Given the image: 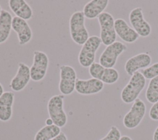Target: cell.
<instances>
[{
	"label": "cell",
	"mask_w": 158,
	"mask_h": 140,
	"mask_svg": "<svg viewBox=\"0 0 158 140\" xmlns=\"http://www.w3.org/2000/svg\"><path fill=\"white\" fill-rule=\"evenodd\" d=\"M146 86V79L139 72H135L122 89L121 92L122 101L125 104L133 102L138 98L139 95Z\"/></svg>",
	"instance_id": "obj_1"
},
{
	"label": "cell",
	"mask_w": 158,
	"mask_h": 140,
	"mask_svg": "<svg viewBox=\"0 0 158 140\" xmlns=\"http://www.w3.org/2000/svg\"><path fill=\"white\" fill-rule=\"evenodd\" d=\"M145 79L151 80L156 76H158V62L154 63L151 66H149L140 72Z\"/></svg>",
	"instance_id": "obj_23"
},
{
	"label": "cell",
	"mask_w": 158,
	"mask_h": 140,
	"mask_svg": "<svg viewBox=\"0 0 158 140\" xmlns=\"http://www.w3.org/2000/svg\"><path fill=\"white\" fill-rule=\"evenodd\" d=\"M129 21L133 30L139 36L146 38L151 34V25L144 19L141 7H136L131 10L129 14Z\"/></svg>",
	"instance_id": "obj_11"
},
{
	"label": "cell",
	"mask_w": 158,
	"mask_h": 140,
	"mask_svg": "<svg viewBox=\"0 0 158 140\" xmlns=\"http://www.w3.org/2000/svg\"><path fill=\"white\" fill-rule=\"evenodd\" d=\"M75 70L70 65H62L60 67V81L59 89L62 94L70 95L75 90L77 81Z\"/></svg>",
	"instance_id": "obj_7"
},
{
	"label": "cell",
	"mask_w": 158,
	"mask_h": 140,
	"mask_svg": "<svg viewBox=\"0 0 158 140\" xmlns=\"http://www.w3.org/2000/svg\"><path fill=\"white\" fill-rule=\"evenodd\" d=\"M120 138L121 133L120 130L117 126H112L106 136L100 140H120Z\"/></svg>",
	"instance_id": "obj_24"
},
{
	"label": "cell",
	"mask_w": 158,
	"mask_h": 140,
	"mask_svg": "<svg viewBox=\"0 0 158 140\" xmlns=\"http://www.w3.org/2000/svg\"><path fill=\"white\" fill-rule=\"evenodd\" d=\"M109 1L108 0H92L86 3L83 9V13L86 19H94L104 12Z\"/></svg>",
	"instance_id": "obj_19"
},
{
	"label": "cell",
	"mask_w": 158,
	"mask_h": 140,
	"mask_svg": "<svg viewBox=\"0 0 158 140\" xmlns=\"http://www.w3.org/2000/svg\"><path fill=\"white\" fill-rule=\"evenodd\" d=\"M104 83L94 78L88 80L77 79L75 91L80 94L91 95L101 92L104 88Z\"/></svg>",
	"instance_id": "obj_15"
},
{
	"label": "cell",
	"mask_w": 158,
	"mask_h": 140,
	"mask_svg": "<svg viewBox=\"0 0 158 140\" xmlns=\"http://www.w3.org/2000/svg\"><path fill=\"white\" fill-rule=\"evenodd\" d=\"M31 79L30 67L23 62H19L15 75L9 84L10 88L15 92L22 91Z\"/></svg>",
	"instance_id": "obj_12"
},
{
	"label": "cell",
	"mask_w": 158,
	"mask_h": 140,
	"mask_svg": "<svg viewBox=\"0 0 158 140\" xmlns=\"http://www.w3.org/2000/svg\"><path fill=\"white\" fill-rule=\"evenodd\" d=\"M146 98L153 104L158 101V76L150 80L146 91Z\"/></svg>",
	"instance_id": "obj_22"
},
{
	"label": "cell",
	"mask_w": 158,
	"mask_h": 140,
	"mask_svg": "<svg viewBox=\"0 0 158 140\" xmlns=\"http://www.w3.org/2000/svg\"><path fill=\"white\" fill-rule=\"evenodd\" d=\"M60 132V128L55 125H46L36 133L34 140H51Z\"/></svg>",
	"instance_id": "obj_21"
},
{
	"label": "cell",
	"mask_w": 158,
	"mask_h": 140,
	"mask_svg": "<svg viewBox=\"0 0 158 140\" xmlns=\"http://www.w3.org/2000/svg\"><path fill=\"white\" fill-rule=\"evenodd\" d=\"M101 43L100 37L95 35L89 37L82 45L78 54V59L81 66L85 68L89 67L94 62L96 51Z\"/></svg>",
	"instance_id": "obj_4"
},
{
	"label": "cell",
	"mask_w": 158,
	"mask_h": 140,
	"mask_svg": "<svg viewBox=\"0 0 158 140\" xmlns=\"http://www.w3.org/2000/svg\"><path fill=\"white\" fill-rule=\"evenodd\" d=\"M4 93V88H3V86L0 83V97L2 95V94Z\"/></svg>",
	"instance_id": "obj_30"
},
{
	"label": "cell",
	"mask_w": 158,
	"mask_h": 140,
	"mask_svg": "<svg viewBox=\"0 0 158 140\" xmlns=\"http://www.w3.org/2000/svg\"><path fill=\"white\" fill-rule=\"evenodd\" d=\"M146 111L145 103L139 98L136 99L132 104L130 110L125 115L123 124L127 129L136 128L143 119Z\"/></svg>",
	"instance_id": "obj_6"
},
{
	"label": "cell",
	"mask_w": 158,
	"mask_h": 140,
	"mask_svg": "<svg viewBox=\"0 0 158 140\" xmlns=\"http://www.w3.org/2000/svg\"><path fill=\"white\" fill-rule=\"evenodd\" d=\"M127 49V46L120 41H115L107 46L99 57V64L106 68H113L118 56Z\"/></svg>",
	"instance_id": "obj_8"
},
{
	"label": "cell",
	"mask_w": 158,
	"mask_h": 140,
	"mask_svg": "<svg viewBox=\"0 0 158 140\" xmlns=\"http://www.w3.org/2000/svg\"><path fill=\"white\" fill-rule=\"evenodd\" d=\"M149 116L152 120H158V101L154 103L151 107L149 112Z\"/></svg>",
	"instance_id": "obj_25"
},
{
	"label": "cell",
	"mask_w": 158,
	"mask_h": 140,
	"mask_svg": "<svg viewBox=\"0 0 158 140\" xmlns=\"http://www.w3.org/2000/svg\"><path fill=\"white\" fill-rule=\"evenodd\" d=\"M1 10H2V9H1V5H0V14H1Z\"/></svg>",
	"instance_id": "obj_31"
},
{
	"label": "cell",
	"mask_w": 158,
	"mask_h": 140,
	"mask_svg": "<svg viewBox=\"0 0 158 140\" xmlns=\"http://www.w3.org/2000/svg\"><path fill=\"white\" fill-rule=\"evenodd\" d=\"M14 96L13 92L5 91L0 97V120L1 121H8L12 118Z\"/></svg>",
	"instance_id": "obj_17"
},
{
	"label": "cell",
	"mask_w": 158,
	"mask_h": 140,
	"mask_svg": "<svg viewBox=\"0 0 158 140\" xmlns=\"http://www.w3.org/2000/svg\"><path fill=\"white\" fill-rule=\"evenodd\" d=\"M89 73L93 78L108 84L116 83L119 78V73L116 69L104 67L98 62H94L89 67Z\"/></svg>",
	"instance_id": "obj_10"
},
{
	"label": "cell",
	"mask_w": 158,
	"mask_h": 140,
	"mask_svg": "<svg viewBox=\"0 0 158 140\" xmlns=\"http://www.w3.org/2000/svg\"><path fill=\"white\" fill-rule=\"evenodd\" d=\"M153 140H158V126L156 128L154 132Z\"/></svg>",
	"instance_id": "obj_27"
},
{
	"label": "cell",
	"mask_w": 158,
	"mask_h": 140,
	"mask_svg": "<svg viewBox=\"0 0 158 140\" xmlns=\"http://www.w3.org/2000/svg\"><path fill=\"white\" fill-rule=\"evenodd\" d=\"M49 65V59L47 54L40 51L33 52V64L30 68L31 79L33 81H40L46 76Z\"/></svg>",
	"instance_id": "obj_9"
},
{
	"label": "cell",
	"mask_w": 158,
	"mask_h": 140,
	"mask_svg": "<svg viewBox=\"0 0 158 140\" xmlns=\"http://www.w3.org/2000/svg\"><path fill=\"white\" fill-rule=\"evenodd\" d=\"M114 27L116 34L126 43H133L139 37L133 28L128 26L126 21L122 19H117L115 20Z\"/></svg>",
	"instance_id": "obj_16"
},
{
	"label": "cell",
	"mask_w": 158,
	"mask_h": 140,
	"mask_svg": "<svg viewBox=\"0 0 158 140\" xmlns=\"http://www.w3.org/2000/svg\"><path fill=\"white\" fill-rule=\"evenodd\" d=\"M8 4L16 17L26 21L33 17V10L25 0H9Z\"/></svg>",
	"instance_id": "obj_18"
},
{
	"label": "cell",
	"mask_w": 158,
	"mask_h": 140,
	"mask_svg": "<svg viewBox=\"0 0 158 140\" xmlns=\"http://www.w3.org/2000/svg\"><path fill=\"white\" fill-rule=\"evenodd\" d=\"M12 18L9 12L2 9L0 14V44L5 43L9 37L12 30Z\"/></svg>",
	"instance_id": "obj_20"
},
{
	"label": "cell",
	"mask_w": 158,
	"mask_h": 140,
	"mask_svg": "<svg viewBox=\"0 0 158 140\" xmlns=\"http://www.w3.org/2000/svg\"><path fill=\"white\" fill-rule=\"evenodd\" d=\"M63 94H57L52 96L47 105V109L49 118L53 121L54 125L61 128L67 123V116L64 110Z\"/></svg>",
	"instance_id": "obj_3"
},
{
	"label": "cell",
	"mask_w": 158,
	"mask_h": 140,
	"mask_svg": "<svg viewBox=\"0 0 158 140\" xmlns=\"http://www.w3.org/2000/svg\"><path fill=\"white\" fill-rule=\"evenodd\" d=\"M85 17L82 11L73 12L69 20V30L72 39L78 45H83L89 38L85 25Z\"/></svg>",
	"instance_id": "obj_2"
},
{
	"label": "cell",
	"mask_w": 158,
	"mask_h": 140,
	"mask_svg": "<svg viewBox=\"0 0 158 140\" xmlns=\"http://www.w3.org/2000/svg\"><path fill=\"white\" fill-rule=\"evenodd\" d=\"M100 26V38L102 43L105 46H109L116 40L117 34L115 30L113 16L109 12H104L98 17Z\"/></svg>",
	"instance_id": "obj_5"
},
{
	"label": "cell",
	"mask_w": 158,
	"mask_h": 140,
	"mask_svg": "<svg viewBox=\"0 0 158 140\" xmlns=\"http://www.w3.org/2000/svg\"><path fill=\"white\" fill-rule=\"evenodd\" d=\"M120 140H132V139H131V138L130 136L125 135V136H121Z\"/></svg>",
	"instance_id": "obj_29"
},
{
	"label": "cell",
	"mask_w": 158,
	"mask_h": 140,
	"mask_svg": "<svg viewBox=\"0 0 158 140\" xmlns=\"http://www.w3.org/2000/svg\"><path fill=\"white\" fill-rule=\"evenodd\" d=\"M45 123H46V125H49H49H54L53 121H52V119H51V118H47V119L46 120Z\"/></svg>",
	"instance_id": "obj_28"
},
{
	"label": "cell",
	"mask_w": 158,
	"mask_h": 140,
	"mask_svg": "<svg viewBox=\"0 0 158 140\" xmlns=\"http://www.w3.org/2000/svg\"><path fill=\"white\" fill-rule=\"evenodd\" d=\"M151 62V57L147 52L136 54L128 59L125 64V70L127 73L132 76L139 69L148 67Z\"/></svg>",
	"instance_id": "obj_14"
},
{
	"label": "cell",
	"mask_w": 158,
	"mask_h": 140,
	"mask_svg": "<svg viewBox=\"0 0 158 140\" xmlns=\"http://www.w3.org/2000/svg\"><path fill=\"white\" fill-rule=\"evenodd\" d=\"M12 29L16 33L20 45H25L31 40L33 32L26 20L16 16L13 17Z\"/></svg>",
	"instance_id": "obj_13"
},
{
	"label": "cell",
	"mask_w": 158,
	"mask_h": 140,
	"mask_svg": "<svg viewBox=\"0 0 158 140\" xmlns=\"http://www.w3.org/2000/svg\"><path fill=\"white\" fill-rule=\"evenodd\" d=\"M51 140H67V138L64 132H60L59 135L54 138Z\"/></svg>",
	"instance_id": "obj_26"
}]
</instances>
